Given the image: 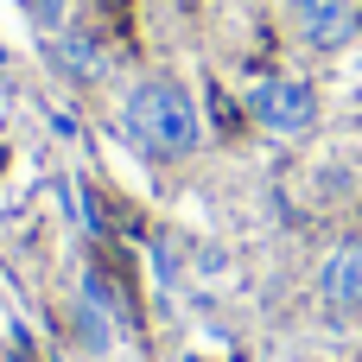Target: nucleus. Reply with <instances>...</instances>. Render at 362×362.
Here are the masks:
<instances>
[{
	"mask_svg": "<svg viewBox=\"0 0 362 362\" xmlns=\"http://www.w3.org/2000/svg\"><path fill=\"white\" fill-rule=\"evenodd\" d=\"M121 121H127V134H134L153 159H185V153H197V140H204L197 102H191L185 83H172V76H146V83H134Z\"/></svg>",
	"mask_w": 362,
	"mask_h": 362,
	"instance_id": "obj_1",
	"label": "nucleus"
},
{
	"mask_svg": "<svg viewBox=\"0 0 362 362\" xmlns=\"http://www.w3.org/2000/svg\"><path fill=\"white\" fill-rule=\"evenodd\" d=\"M248 115H255L267 134L299 140V134H312V121H318V95H312V83H299V76H261V83L248 89Z\"/></svg>",
	"mask_w": 362,
	"mask_h": 362,
	"instance_id": "obj_2",
	"label": "nucleus"
},
{
	"mask_svg": "<svg viewBox=\"0 0 362 362\" xmlns=\"http://www.w3.org/2000/svg\"><path fill=\"white\" fill-rule=\"evenodd\" d=\"M293 25L312 51H337V45L356 38L362 13H356V0H293Z\"/></svg>",
	"mask_w": 362,
	"mask_h": 362,
	"instance_id": "obj_3",
	"label": "nucleus"
},
{
	"mask_svg": "<svg viewBox=\"0 0 362 362\" xmlns=\"http://www.w3.org/2000/svg\"><path fill=\"white\" fill-rule=\"evenodd\" d=\"M318 286H325V305L337 318H356L362 312V242H337L331 261L318 267Z\"/></svg>",
	"mask_w": 362,
	"mask_h": 362,
	"instance_id": "obj_4",
	"label": "nucleus"
},
{
	"mask_svg": "<svg viewBox=\"0 0 362 362\" xmlns=\"http://www.w3.org/2000/svg\"><path fill=\"white\" fill-rule=\"evenodd\" d=\"M51 64H57L70 83H102V76H108V51H102V38L83 32V25L51 32Z\"/></svg>",
	"mask_w": 362,
	"mask_h": 362,
	"instance_id": "obj_5",
	"label": "nucleus"
},
{
	"mask_svg": "<svg viewBox=\"0 0 362 362\" xmlns=\"http://www.w3.org/2000/svg\"><path fill=\"white\" fill-rule=\"evenodd\" d=\"M32 6V19L45 25V32H64L70 25V0H25Z\"/></svg>",
	"mask_w": 362,
	"mask_h": 362,
	"instance_id": "obj_6",
	"label": "nucleus"
}]
</instances>
